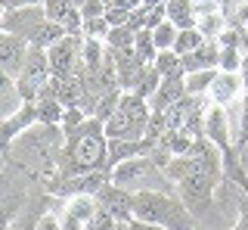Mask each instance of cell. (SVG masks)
<instances>
[{"label":"cell","instance_id":"42","mask_svg":"<svg viewBox=\"0 0 248 230\" xmlns=\"http://www.w3.org/2000/svg\"><path fill=\"white\" fill-rule=\"evenodd\" d=\"M6 34V28H3V6H0V37Z\"/></svg>","mask_w":248,"mask_h":230},{"label":"cell","instance_id":"20","mask_svg":"<svg viewBox=\"0 0 248 230\" xmlns=\"http://www.w3.org/2000/svg\"><path fill=\"white\" fill-rule=\"evenodd\" d=\"M217 72H220V68H205V72H189V75H183L186 94H189V97H208V90H211V84H214V78H217Z\"/></svg>","mask_w":248,"mask_h":230},{"label":"cell","instance_id":"26","mask_svg":"<svg viewBox=\"0 0 248 230\" xmlns=\"http://www.w3.org/2000/svg\"><path fill=\"white\" fill-rule=\"evenodd\" d=\"M177 34H180V28L174 25V22H161L158 28H152V41H155V47H158V53L161 50H174V44H177Z\"/></svg>","mask_w":248,"mask_h":230},{"label":"cell","instance_id":"14","mask_svg":"<svg viewBox=\"0 0 248 230\" xmlns=\"http://www.w3.org/2000/svg\"><path fill=\"white\" fill-rule=\"evenodd\" d=\"M186 94V84H183V75H170V78H161L158 90L149 97V109L152 112H168L170 106H177Z\"/></svg>","mask_w":248,"mask_h":230},{"label":"cell","instance_id":"43","mask_svg":"<svg viewBox=\"0 0 248 230\" xmlns=\"http://www.w3.org/2000/svg\"><path fill=\"white\" fill-rule=\"evenodd\" d=\"M115 230H127V224H118V227H115Z\"/></svg>","mask_w":248,"mask_h":230},{"label":"cell","instance_id":"7","mask_svg":"<svg viewBox=\"0 0 248 230\" xmlns=\"http://www.w3.org/2000/svg\"><path fill=\"white\" fill-rule=\"evenodd\" d=\"M220 181V174H189L177 183V196L183 199V205L192 214H205L214 202V187Z\"/></svg>","mask_w":248,"mask_h":230},{"label":"cell","instance_id":"2","mask_svg":"<svg viewBox=\"0 0 248 230\" xmlns=\"http://www.w3.org/2000/svg\"><path fill=\"white\" fill-rule=\"evenodd\" d=\"M65 147V131L62 125H31L28 131H22L13 143V159L19 165L31 168L37 178H53L59 171V156Z\"/></svg>","mask_w":248,"mask_h":230},{"label":"cell","instance_id":"15","mask_svg":"<svg viewBox=\"0 0 248 230\" xmlns=\"http://www.w3.org/2000/svg\"><path fill=\"white\" fill-rule=\"evenodd\" d=\"M205 137L214 143L220 152H227L232 147V137H230V121H227V109L223 106H211L205 112Z\"/></svg>","mask_w":248,"mask_h":230},{"label":"cell","instance_id":"3","mask_svg":"<svg viewBox=\"0 0 248 230\" xmlns=\"http://www.w3.org/2000/svg\"><path fill=\"white\" fill-rule=\"evenodd\" d=\"M134 218L165 230H196V214L183 205L177 190H143L134 193Z\"/></svg>","mask_w":248,"mask_h":230},{"label":"cell","instance_id":"4","mask_svg":"<svg viewBox=\"0 0 248 230\" xmlns=\"http://www.w3.org/2000/svg\"><path fill=\"white\" fill-rule=\"evenodd\" d=\"M108 181L121 190H130V193H143V190H177L174 181L165 174V168L155 162V156H137V159H127V162L115 165L108 171Z\"/></svg>","mask_w":248,"mask_h":230},{"label":"cell","instance_id":"9","mask_svg":"<svg viewBox=\"0 0 248 230\" xmlns=\"http://www.w3.org/2000/svg\"><path fill=\"white\" fill-rule=\"evenodd\" d=\"M46 59H50V75L59 81L72 78L81 68V44H78V34H65L62 41H56L50 50H46Z\"/></svg>","mask_w":248,"mask_h":230},{"label":"cell","instance_id":"13","mask_svg":"<svg viewBox=\"0 0 248 230\" xmlns=\"http://www.w3.org/2000/svg\"><path fill=\"white\" fill-rule=\"evenodd\" d=\"M44 10H46V19L50 22L65 28V34H81L84 16L72 0H44Z\"/></svg>","mask_w":248,"mask_h":230},{"label":"cell","instance_id":"24","mask_svg":"<svg viewBox=\"0 0 248 230\" xmlns=\"http://www.w3.org/2000/svg\"><path fill=\"white\" fill-rule=\"evenodd\" d=\"M134 56H137L143 66H152V63H155V56H158V47H155V41H152V32H149V28H140V32H137Z\"/></svg>","mask_w":248,"mask_h":230},{"label":"cell","instance_id":"38","mask_svg":"<svg viewBox=\"0 0 248 230\" xmlns=\"http://www.w3.org/2000/svg\"><path fill=\"white\" fill-rule=\"evenodd\" d=\"M59 218H62V230H87V227H84L78 218H72V214H65V212H62Z\"/></svg>","mask_w":248,"mask_h":230},{"label":"cell","instance_id":"39","mask_svg":"<svg viewBox=\"0 0 248 230\" xmlns=\"http://www.w3.org/2000/svg\"><path fill=\"white\" fill-rule=\"evenodd\" d=\"M239 212H242V214H239V224L232 227V230H248V199H242V205H239Z\"/></svg>","mask_w":248,"mask_h":230},{"label":"cell","instance_id":"36","mask_svg":"<svg viewBox=\"0 0 248 230\" xmlns=\"http://www.w3.org/2000/svg\"><path fill=\"white\" fill-rule=\"evenodd\" d=\"M211 13H220V0H196V19L211 16Z\"/></svg>","mask_w":248,"mask_h":230},{"label":"cell","instance_id":"22","mask_svg":"<svg viewBox=\"0 0 248 230\" xmlns=\"http://www.w3.org/2000/svg\"><path fill=\"white\" fill-rule=\"evenodd\" d=\"M121 97H124V90H121V87H115V90H106V94L96 99V106H93V115H90V118H96V121H103V125H106V121L115 115V109H118Z\"/></svg>","mask_w":248,"mask_h":230},{"label":"cell","instance_id":"25","mask_svg":"<svg viewBox=\"0 0 248 230\" xmlns=\"http://www.w3.org/2000/svg\"><path fill=\"white\" fill-rule=\"evenodd\" d=\"M202 44H205V37H202L199 28H183L180 34H177V44H174V53L177 56H189V53H196Z\"/></svg>","mask_w":248,"mask_h":230},{"label":"cell","instance_id":"16","mask_svg":"<svg viewBox=\"0 0 248 230\" xmlns=\"http://www.w3.org/2000/svg\"><path fill=\"white\" fill-rule=\"evenodd\" d=\"M112 59H115V72H118V87L134 94L140 78H143V72H146V66L140 63L134 53H115L112 50Z\"/></svg>","mask_w":248,"mask_h":230},{"label":"cell","instance_id":"5","mask_svg":"<svg viewBox=\"0 0 248 230\" xmlns=\"http://www.w3.org/2000/svg\"><path fill=\"white\" fill-rule=\"evenodd\" d=\"M149 115H152L149 99L124 90L115 115L106 121V137L108 140H143L146 125H149Z\"/></svg>","mask_w":248,"mask_h":230},{"label":"cell","instance_id":"44","mask_svg":"<svg viewBox=\"0 0 248 230\" xmlns=\"http://www.w3.org/2000/svg\"><path fill=\"white\" fill-rule=\"evenodd\" d=\"M87 230H99V227H87Z\"/></svg>","mask_w":248,"mask_h":230},{"label":"cell","instance_id":"37","mask_svg":"<svg viewBox=\"0 0 248 230\" xmlns=\"http://www.w3.org/2000/svg\"><path fill=\"white\" fill-rule=\"evenodd\" d=\"M37 218H41V214H34V218H28V214H19V218H16V224H13L10 230H37Z\"/></svg>","mask_w":248,"mask_h":230},{"label":"cell","instance_id":"27","mask_svg":"<svg viewBox=\"0 0 248 230\" xmlns=\"http://www.w3.org/2000/svg\"><path fill=\"white\" fill-rule=\"evenodd\" d=\"M155 68H158V75L161 78H170V75H183V63H180V56H177L174 50H161L158 56H155Z\"/></svg>","mask_w":248,"mask_h":230},{"label":"cell","instance_id":"41","mask_svg":"<svg viewBox=\"0 0 248 230\" xmlns=\"http://www.w3.org/2000/svg\"><path fill=\"white\" fill-rule=\"evenodd\" d=\"M168 0H143V6H165Z\"/></svg>","mask_w":248,"mask_h":230},{"label":"cell","instance_id":"32","mask_svg":"<svg viewBox=\"0 0 248 230\" xmlns=\"http://www.w3.org/2000/svg\"><path fill=\"white\" fill-rule=\"evenodd\" d=\"M227 22H230L232 28H242V32H248V0H236V3L230 6Z\"/></svg>","mask_w":248,"mask_h":230},{"label":"cell","instance_id":"8","mask_svg":"<svg viewBox=\"0 0 248 230\" xmlns=\"http://www.w3.org/2000/svg\"><path fill=\"white\" fill-rule=\"evenodd\" d=\"M46 22H50V19H46L44 3H37V6H22V10H6V13H3V28H6V34L22 37L28 47L37 41V34L44 32Z\"/></svg>","mask_w":248,"mask_h":230},{"label":"cell","instance_id":"1","mask_svg":"<svg viewBox=\"0 0 248 230\" xmlns=\"http://www.w3.org/2000/svg\"><path fill=\"white\" fill-rule=\"evenodd\" d=\"M108 168V137L106 125L87 118L84 125L65 131V147L59 156V178H78V174H96Z\"/></svg>","mask_w":248,"mask_h":230},{"label":"cell","instance_id":"21","mask_svg":"<svg viewBox=\"0 0 248 230\" xmlns=\"http://www.w3.org/2000/svg\"><path fill=\"white\" fill-rule=\"evenodd\" d=\"M134 41H137V32L130 25H115L106 37V47L115 53H134Z\"/></svg>","mask_w":248,"mask_h":230},{"label":"cell","instance_id":"12","mask_svg":"<svg viewBox=\"0 0 248 230\" xmlns=\"http://www.w3.org/2000/svg\"><path fill=\"white\" fill-rule=\"evenodd\" d=\"M25 59H28V44L22 41V37H16V34L0 37V72L10 75L16 81L19 72H22V66H25Z\"/></svg>","mask_w":248,"mask_h":230},{"label":"cell","instance_id":"19","mask_svg":"<svg viewBox=\"0 0 248 230\" xmlns=\"http://www.w3.org/2000/svg\"><path fill=\"white\" fill-rule=\"evenodd\" d=\"M165 13H168V22H174L177 28H196V3L192 0H168L165 3Z\"/></svg>","mask_w":248,"mask_h":230},{"label":"cell","instance_id":"34","mask_svg":"<svg viewBox=\"0 0 248 230\" xmlns=\"http://www.w3.org/2000/svg\"><path fill=\"white\" fill-rule=\"evenodd\" d=\"M81 16H84V19H96V16H106V3H99V0H87V3L81 6Z\"/></svg>","mask_w":248,"mask_h":230},{"label":"cell","instance_id":"29","mask_svg":"<svg viewBox=\"0 0 248 230\" xmlns=\"http://www.w3.org/2000/svg\"><path fill=\"white\" fill-rule=\"evenodd\" d=\"M242 63H245V50L239 47H220V72H242Z\"/></svg>","mask_w":248,"mask_h":230},{"label":"cell","instance_id":"11","mask_svg":"<svg viewBox=\"0 0 248 230\" xmlns=\"http://www.w3.org/2000/svg\"><path fill=\"white\" fill-rule=\"evenodd\" d=\"M242 94H245L242 72H217L211 90H208V99H211V106L230 109V106H236L239 99H242Z\"/></svg>","mask_w":248,"mask_h":230},{"label":"cell","instance_id":"6","mask_svg":"<svg viewBox=\"0 0 248 230\" xmlns=\"http://www.w3.org/2000/svg\"><path fill=\"white\" fill-rule=\"evenodd\" d=\"M50 59H46V50L41 47H28V59L22 66L19 78H16V94H19V103H34L37 94L50 84Z\"/></svg>","mask_w":248,"mask_h":230},{"label":"cell","instance_id":"28","mask_svg":"<svg viewBox=\"0 0 248 230\" xmlns=\"http://www.w3.org/2000/svg\"><path fill=\"white\" fill-rule=\"evenodd\" d=\"M22 202H25L22 196L0 199V230H10L16 224V218H19V212H22Z\"/></svg>","mask_w":248,"mask_h":230},{"label":"cell","instance_id":"31","mask_svg":"<svg viewBox=\"0 0 248 230\" xmlns=\"http://www.w3.org/2000/svg\"><path fill=\"white\" fill-rule=\"evenodd\" d=\"M108 32H112V25H108V19H106V16L84 19V28H81V34H84V37H93V41H106Z\"/></svg>","mask_w":248,"mask_h":230},{"label":"cell","instance_id":"10","mask_svg":"<svg viewBox=\"0 0 248 230\" xmlns=\"http://www.w3.org/2000/svg\"><path fill=\"white\" fill-rule=\"evenodd\" d=\"M96 202H99V209H103L115 224H130V221H134V193L115 187L112 181L96 193Z\"/></svg>","mask_w":248,"mask_h":230},{"label":"cell","instance_id":"17","mask_svg":"<svg viewBox=\"0 0 248 230\" xmlns=\"http://www.w3.org/2000/svg\"><path fill=\"white\" fill-rule=\"evenodd\" d=\"M180 63H183V75L205 72V68H217V66H220V44H217V41H205L196 53L180 56Z\"/></svg>","mask_w":248,"mask_h":230},{"label":"cell","instance_id":"18","mask_svg":"<svg viewBox=\"0 0 248 230\" xmlns=\"http://www.w3.org/2000/svg\"><path fill=\"white\" fill-rule=\"evenodd\" d=\"M65 214H72V218H78L84 227L93 224V218L99 214V202L93 193H78V196H68L65 199Z\"/></svg>","mask_w":248,"mask_h":230},{"label":"cell","instance_id":"33","mask_svg":"<svg viewBox=\"0 0 248 230\" xmlns=\"http://www.w3.org/2000/svg\"><path fill=\"white\" fill-rule=\"evenodd\" d=\"M37 230H62V218L53 212H41V218H37Z\"/></svg>","mask_w":248,"mask_h":230},{"label":"cell","instance_id":"30","mask_svg":"<svg viewBox=\"0 0 248 230\" xmlns=\"http://www.w3.org/2000/svg\"><path fill=\"white\" fill-rule=\"evenodd\" d=\"M158 84H161L158 68H155V66H146V72H143V78H140V84H137V90H134V94L149 99V97L155 94V90H158Z\"/></svg>","mask_w":248,"mask_h":230},{"label":"cell","instance_id":"40","mask_svg":"<svg viewBox=\"0 0 248 230\" xmlns=\"http://www.w3.org/2000/svg\"><path fill=\"white\" fill-rule=\"evenodd\" d=\"M127 230H165V227H158V224H146V221H130V224H127Z\"/></svg>","mask_w":248,"mask_h":230},{"label":"cell","instance_id":"45","mask_svg":"<svg viewBox=\"0 0 248 230\" xmlns=\"http://www.w3.org/2000/svg\"><path fill=\"white\" fill-rule=\"evenodd\" d=\"M192 3H196V0H192ZM220 3H223V0H220Z\"/></svg>","mask_w":248,"mask_h":230},{"label":"cell","instance_id":"23","mask_svg":"<svg viewBox=\"0 0 248 230\" xmlns=\"http://www.w3.org/2000/svg\"><path fill=\"white\" fill-rule=\"evenodd\" d=\"M196 28L202 32L205 41H217V37L230 28V22H227V16H223V10H220V13H211V16H199Z\"/></svg>","mask_w":248,"mask_h":230},{"label":"cell","instance_id":"35","mask_svg":"<svg viewBox=\"0 0 248 230\" xmlns=\"http://www.w3.org/2000/svg\"><path fill=\"white\" fill-rule=\"evenodd\" d=\"M248 143V97L242 103V112H239V147Z\"/></svg>","mask_w":248,"mask_h":230}]
</instances>
